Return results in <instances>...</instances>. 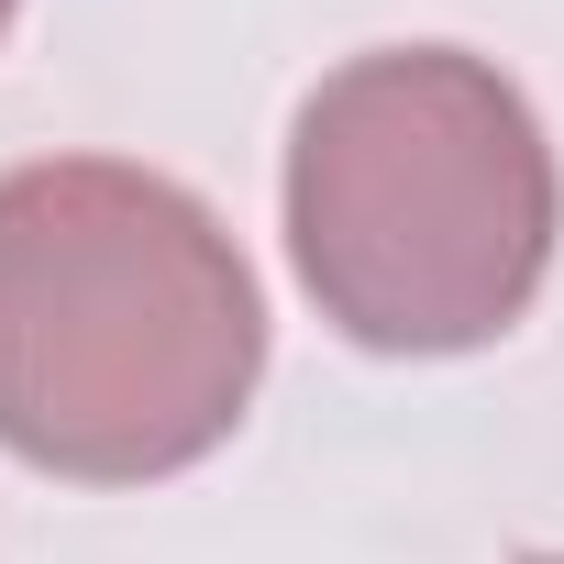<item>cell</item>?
<instances>
[{"mask_svg": "<svg viewBox=\"0 0 564 564\" xmlns=\"http://www.w3.org/2000/svg\"><path fill=\"white\" fill-rule=\"evenodd\" d=\"M12 12H23V0H0V34H12Z\"/></svg>", "mask_w": 564, "mask_h": 564, "instance_id": "obj_3", "label": "cell"}, {"mask_svg": "<svg viewBox=\"0 0 564 564\" xmlns=\"http://www.w3.org/2000/svg\"><path fill=\"white\" fill-rule=\"evenodd\" d=\"M289 265L366 355H476L553 276L564 166L520 78L465 45L344 56L289 122Z\"/></svg>", "mask_w": 564, "mask_h": 564, "instance_id": "obj_2", "label": "cell"}, {"mask_svg": "<svg viewBox=\"0 0 564 564\" xmlns=\"http://www.w3.org/2000/svg\"><path fill=\"white\" fill-rule=\"evenodd\" d=\"M265 377V289L210 199L122 155L0 177V454L155 487L221 454Z\"/></svg>", "mask_w": 564, "mask_h": 564, "instance_id": "obj_1", "label": "cell"}, {"mask_svg": "<svg viewBox=\"0 0 564 564\" xmlns=\"http://www.w3.org/2000/svg\"><path fill=\"white\" fill-rule=\"evenodd\" d=\"M531 564H564V553H531Z\"/></svg>", "mask_w": 564, "mask_h": 564, "instance_id": "obj_4", "label": "cell"}]
</instances>
